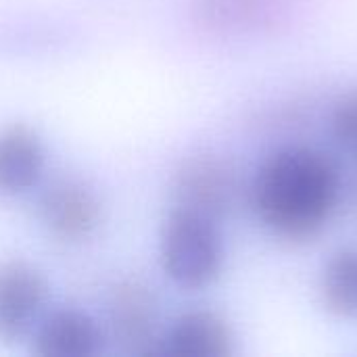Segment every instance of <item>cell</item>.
<instances>
[{
	"label": "cell",
	"mask_w": 357,
	"mask_h": 357,
	"mask_svg": "<svg viewBox=\"0 0 357 357\" xmlns=\"http://www.w3.org/2000/svg\"><path fill=\"white\" fill-rule=\"evenodd\" d=\"M245 199L272 238L293 247L310 245L331 228L341 209L343 172L331 153L289 142L257 163Z\"/></svg>",
	"instance_id": "cell-1"
},
{
	"label": "cell",
	"mask_w": 357,
	"mask_h": 357,
	"mask_svg": "<svg viewBox=\"0 0 357 357\" xmlns=\"http://www.w3.org/2000/svg\"><path fill=\"white\" fill-rule=\"evenodd\" d=\"M226 259L222 222L172 205L159 232V264L165 278L180 291H205L222 278Z\"/></svg>",
	"instance_id": "cell-2"
},
{
	"label": "cell",
	"mask_w": 357,
	"mask_h": 357,
	"mask_svg": "<svg viewBox=\"0 0 357 357\" xmlns=\"http://www.w3.org/2000/svg\"><path fill=\"white\" fill-rule=\"evenodd\" d=\"M169 190L174 207L224 222L247 197V182L232 159L218 153H195L178 163Z\"/></svg>",
	"instance_id": "cell-3"
},
{
	"label": "cell",
	"mask_w": 357,
	"mask_h": 357,
	"mask_svg": "<svg viewBox=\"0 0 357 357\" xmlns=\"http://www.w3.org/2000/svg\"><path fill=\"white\" fill-rule=\"evenodd\" d=\"M105 335L126 356H155L161 337V303L140 278H121L105 295Z\"/></svg>",
	"instance_id": "cell-4"
},
{
	"label": "cell",
	"mask_w": 357,
	"mask_h": 357,
	"mask_svg": "<svg viewBox=\"0 0 357 357\" xmlns=\"http://www.w3.org/2000/svg\"><path fill=\"white\" fill-rule=\"evenodd\" d=\"M297 10V0H190L195 25L211 38L249 40L284 29Z\"/></svg>",
	"instance_id": "cell-5"
},
{
	"label": "cell",
	"mask_w": 357,
	"mask_h": 357,
	"mask_svg": "<svg viewBox=\"0 0 357 357\" xmlns=\"http://www.w3.org/2000/svg\"><path fill=\"white\" fill-rule=\"evenodd\" d=\"M102 201L82 178L63 176L40 186L36 218L52 238L61 243H84L102 224Z\"/></svg>",
	"instance_id": "cell-6"
},
{
	"label": "cell",
	"mask_w": 357,
	"mask_h": 357,
	"mask_svg": "<svg viewBox=\"0 0 357 357\" xmlns=\"http://www.w3.org/2000/svg\"><path fill=\"white\" fill-rule=\"evenodd\" d=\"M48 280L25 259L0 264V341L29 337L48 312Z\"/></svg>",
	"instance_id": "cell-7"
},
{
	"label": "cell",
	"mask_w": 357,
	"mask_h": 357,
	"mask_svg": "<svg viewBox=\"0 0 357 357\" xmlns=\"http://www.w3.org/2000/svg\"><path fill=\"white\" fill-rule=\"evenodd\" d=\"M236 354V335L230 320L215 310L195 307L176 316L163 331L155 356L230 357Z\"/></svg>",
	"instance_id": "cell-8"
},
{
	"label": "cell",
	"mask_w": 357,
	"mask_h": 357,
	"mask_svg": "<svg viewBox=\"0 0 357 357\" xmlns=\"http://www.w3.org/2000/svg\"><path fill=\"white\" fill-rule=\"evenodd\" d=\"M31 337V354L40 357H94L102 354V322L77 307H59L42 316Z\"/></svg>",
	"instance_id": "cell-9"
},
{
	"label": "cell",
	"mask_w": 357,
	"mask_h": 357,
	"mask_svg": "<svg viewBox=\"0 0 357 357\" xmlns=\"http://www.w3.org/2000/svg\"><path fill=\"white\" fill-rule=\"evenodd\" d=\"M48 151L44 138L27 123L0 128V197H21L44 182Z\"/></svg>",
	"instance_id": "cell-10"
},
{
	"label": "cell",
	"mask_w": 357,
	"mask_h": 357,
	"mask_svg": "<svg viewBox=\"0 0 357 357\" xmlns=\"http://www.w3.org/2000/svg\"><path fill=\"white\" fill-rule=\"evenodd\" d=\"M318 301L322 310L339 320L357 322V249L333 251L318 272Z\"/></svg>",
	"instance_id": "cell-11"
},
{
	"label": "cell",
	"mask_w": 357,
	"mask_h": 357,
	"mask_svg": "<svg viewBox=\"0 0 357 357\" xmlns=\"http://www.w3.org/2000/svg\"><path fill=\"white\" fill-rule=\"evenodd\" d=\"M326 130L341 153L357 159V88L333 100L326 115Z\"/></svg>",
	"instance_id": "cell-12"
},
{
	"label": "cell",
	"mask_w": 357,
	"mask_h": 357,
	"mask_svg": "<svg viewBox=\"0 0 357 357\" xmlns=\"http://www.w3.org/2000/svg\"><path fill=\"white\" fill-rule=\"evenodd\" d=\"M356 199H357V182H356Z\"/></svg>",
	"instance_id": "cell-13"
}]
</instances>
